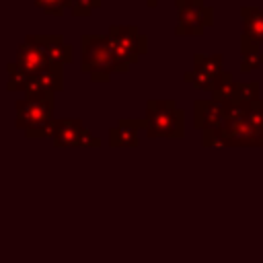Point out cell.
Returning <instances> with one entry per match:
<instances>
[{
	"mask_svg": "<svg viewBox=\"0 0 263 263\" xmlns=\"http://www.w3.org/2000/svg\"><path fill=\"white\" fill-rule=\"evenodd\" d=\"M43 2H45V4H55V2H58V4H60V2H62V0H43Z\"/></svg>",
	"mask_w": 263,
	"mask_h": 263,
	"instance_id": "obj_1",
	"label": "cell"
}]
</instances>
